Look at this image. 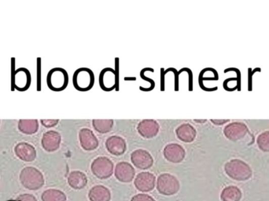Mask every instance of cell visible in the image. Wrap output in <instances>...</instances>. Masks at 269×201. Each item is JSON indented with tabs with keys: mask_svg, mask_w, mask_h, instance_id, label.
<instances>
[{
	"mask_svg": "<svg viewBox=\"0 0 269 201\" xmlns=\"http://www.w3.org/2000/svg\"><path fill=\"white\" fill-rule=\"evenodd\" d=\"M156 178L151 172H141L134 178V186L141 192H150L155 187Z\"/></svg>",
	"mask_w": 269,
	"mask_h": 201,
	"instance_id": "4fadbf2b",
	"label": "cell"
},
{
	"mask_svg": "<svg viewBox=\"0 0 269 201\" xmlns=\"http://www.w3.org/2000/svg\"><path fill=\"white\" fill-rule=\"evenodd\" d=\"M131 201H155V199L149 195L137 194L131 198Z\"/></svg>",
	"mask_w": 269,
	"mask_h": 201,
	"instance_id": "4316f807",
	"label": "cell"
},
{
	"mask_svg": "<svg viewBox=\"0 0 269 201\" xmlns=\"http://www.w3.org/2000/svg\"><path fill=\"white\" fill-rule=\"evenodd\" d=\"M17 201H37V199L33 195L22 194L18 196Z\"/></svg>",
	"mask_w": 269,
	"mask_h": 201,
	"instance_id": "f1b7e54d",
	"label": "cell"
},
{
	"mask_svg": "<svg viewBox=\"0 0 269 201\" xmlns=\"http://www.w3.org/2000/svg\"><path fill=\"white\" fill-rule=\"evenodd\" d=\"M62 141V137L59 132L55 131H47L42 135V148L46 150L47 152H55L59 149Z\"/></svg>",
	"mask_w": 269,
	"mask_h": 201,
	"instance_id": "2e32d148",
	"label": "cell"
},
{
	"mask_svg": "<svg viewBox=\"0 0 269 201\" xmlns=\"http://www.w3.org/2000/svg\"><path fill=\"white\" fill-rule=\"evenodd\" d=\"M73 83L76 90L88 91L95 84V75L88 68H80L73 73Z\"/></svg>",
	"mask_w": 269,
	"mask_h": 201,
	"instance_id": "3957f363",
	"label": "cell"
},
{
	"mask_svg": "<svg viewBox=\"0 0 269 201\" xmlns=\"http://www.w3.org/2000/svg\"><path fill=\"white\" fill-rule=\"evenodd\" d=\"M68 183L74 189H82L87 185V175L80 171H72L68 177Z\"/></svg>",
	"mask_w": 269,
	"mask_h": 201,
	"instance_id": "ffe728a7",
	"label": "cell"
},
{
	"mask_svg": "<svg viewBox=\"0 0 269 201\" xmlns=\"http://www.w3.org/2000/svg\"><path fill=\"white\" fill-rule=\"evenodd\" d=\"M18 129L25 134H33L37 132L39 123L37 120H20Z\"/></svg>",
	"mask_w": 269,
	"mask_h": 201,
	"instance_id": "7402d4cb",
	"label": "cell"
},
{
	"mask_svg": "<svg viewBox=\"0 0 269 201\" xmlns=\"http://www.w3.org/2000/svg\"><path fill=\"white\" fill-rule=\"evenodd\" d=\"M114 121L113 120H93L92 126L99 134H107L112 131Z\"/></svg>",
	"mask_w": 269,
	"mask_h": 201,
	"instance_id": "cb8c5ba5",
	"label": "cell"
},
{
	"mask_svg": "<svg viewBox=\"0 0 269 201\" xmlns=\"http://www.w3.org/2000/svg\"><path fill=\"white\" fill-rule=\"evenodd\" d=\"M14 152L17 157L25 162H32L36 157L35 148L27 142H20L15 146Z\"/></svg>",
	"mask_w": 269,
	"mask_h": 201,
	"instance_id": "e0dca14e",
	"label": "cell"
},
{
	"mask_svg": "<svg viewBox=\"0 0 269 201\" xmlns=\"http://www.w3.org/2000/svg\"><path fill=\"white\" fill-rule=\"evenodd\" d=\"M222 201H239L242 198V192L236 186H228L223 189L220 196Z\"/></svg>",
	"mask_w": 269,
	"mask_h": 201,
	"instance_id": "603a6c76",
	"label": "cell"
},
{
	"mask_svg": "<svg viewBox=\"0 0 269 201\" xmlns=\"http://www.w3.org/2000/svg\"><path fill=\"white\" fill-rule=\"evenodd\" d=\"M8 201H17V200H8Z\"/></svg>",
	"mask_w": 269,
	"mask_h": 201,
	"instance_id": "1f68e13d",
	"label": "cell"
},
{
	"mask_svg": "<svg viewBox=\"0 0 269 201\" xmlns=\"http://www.w3.org/2000/svg\"><path fill=\"white\" fill-rule=\"evenodd\" d=\"M175 134H176L177 138L183 142L191 143L195 141L196 138L197 131L196 129L193 126L186 123L177 127Z\"/></svg>",
	"mask_w": 269,
	"mask_h": 201,
	"instance_id": "ac0fdd59",
	"label": "cell"
},
{
	"mask_svg": "<svg viewBox=\"0 0 269 201\" xmlns=\"http://www.w3.org/2000/svg\"><path fill=\"white\" fill-rule=\"evenodd\" d=\"M79 140L85 151H93L99 147V140L91 129L82 128L79 131Z\"/></svg>",
	"mask_w": 269,
	"mask_h": 201,
	"instance_id": "7c38bea8",
	"label": "cell"
},
{
	"mask_svg": "<svg viewBox=\"0 0 269 201\" xmlns=\"http://www.w3.org/2000/svg\"><path fill=\"white\" fill-rule=\"evenodd\" d=\"M47 81L51 90L54 91H62L67 87L69 76L65 69L55 68L48 73Z\"/></svg>",
	"mask_w": 269,
	"mask_h": 201,
	"instance_id": "277c9868",
	"label": "cell"
},
{
	"mask_svg": "<svg viewBox=\"0 0 269 201\" xmlns=\"http://www.w3.org/2000/svg\"><path fill=\"white\" fill-rule=\"evenodd\" d=\"M195 122H197V123H205V121H206V120H195Z\"/></svg>",
	"mask_w": 269,
	"mask_h": 201,
	"instance_id": "4dcf8cb0",
	"label": "cell"
},
{
	"mask_svg": "<svg viewBox=\"0 0 269 201\" xmlns=\"http://www.w3.org/2000/svg\"><path fill=\"white\" fill-rule=\"evenodd\" d=\"M247 127L246 124L239 122H235L232 124L227 125L223 129V134L227 138H229L231 141H239L243 139L248 134Z\"/></svg>",
	"mask_w": 269,
	"mask_h": 201,
	"instance_id": "9c48e42d",
	"label": "cell"
},
{
	"mask_svg": "<svg viewBox=\"0 0 269 201\" xmlns=\"http://www.w3.org/2000/svg\"><path fill=\"white\" fill-rule=\"evenodd\" d=\"M92 173L99 179H106L113 175L114 165L111 160L106 157H99L91 166Z\"/></svg>",
	"mask_w": 269,
	"mask_h": 201,
	"instance_id": "8992f818",
	"label": "cell"
},
{
	"mask_svg": "<svg viewBox=\"0 0 269 201\" xmlns=\"http://www.w3.org/2000/svg\"><path fill=\"white\" fill-rule=\"evenodd\" d=\"M137 131L143 138L151 139L158 135L160 125L156 120H144L139 123Z\"/></svg>",
	"mask_w": 269,
	"mask_h": 201,
	"instance_id": "8fae6325",
	"label": "cell"
},
{
	"mask_svg": "<svg viewBox=\"0 0 269 201\" xmlns=\"http://www.w3.org/2000/svg\"><path fill=\"white\" fill-rule=\"evenodd\" d=\"M20 181L24 187L29 190H37L44 185L43 175L33 167H26L21 171Z\"/></svg>",
	"mask_w": 269,
	"mask_h": 201,
	"instance_id": "6da1fadb",
	"label": "cell"
},
{
	"mask_svg": "<svg viewBox=\"0 0 269 201\" xmlns=\"http://www.w3.org/2000/svg\"><path fill=\"white\" fill-rule=\"evenodd\" d=\"M180 182L174 175L171 174H161L157 181V189L161 194L165 196H172L179 192Z\"/></svg>",
	"mask_w": 269,
	"mask_h": 201,
	"instance_id": "5b68a950",
	"label": "cell"
},
{
	"mask_svg": "<svg viewBox=\"0 0 269 201\" xmlns=\"http://www.w3.org/2000/svg\"><path fill=\"white\" fill-rule=\"evenodd\" d=\"M131 161L136 168L140 170L150 169L154 164V159L147 150L137 149L131 154Z\"/></svg>",
	"mask_w": 269,
	"mask_h": 201,
	"instance_id": "52a82bcc",
	"label": "cell"
},
{
	"mask_svg": "<svg viewBox=\"0 0 269 201\" xmlns=\"http://www.w3.org/2000/svg\"><path fill=\"white\" fill-rule=\"evenodd\" d=\"M257 142L260 150L264 152H269V131L260 134L257 138Z\"/></svg>",
	"mask_w": 269,
	"mask_h": 201,
	"instance_id": "484cf974",
	"label": "cell"
},
{
	"mask_svg": "<svg viewBox=\"0 0 269 201\" xmlns=\"http://www.w3.org/2000/svg\"><path fill=\"white\" fill-rule=\"evenodd\" d=\"M31 83L30 73L26 69H18L14 74V86L19 90H25Z\"/></svg>",
	"mask_w": 269,
	"mask_h": 201,
	"instance_id": "d6986e66",
	"label": "cell"
},
{
	"mask_svg": "<svg viewBox=\"0 0 269 201\" xmlns=\"http://www.w3.org/2000/svg\"><path fill=\"white\" fill-rule=\"evenodd\" d=\"M114 175L120 182L128 183L134 179L136 171L129 163L120 162L116 165Z\"/></svg>",
	"mask_w": 269,
	"mask_h": 201,
	"instance_id": "5bb4252c",
	"label": "cell"
},
{
	"mask_svg": "<svg viewBox=\"0 0 269 201\" xmlns=\"http://www.w3.org/2000/svg\"><path fill=\"white\" fill-rule=\"evenodd\" d=\"M229 121V120H211L212 124H216V125H222V124H225V123Z\"/></svg>",
	"mask_w": 269,
	"mask_h": 201,
	"instance_id": "f546056e",
	"label": "cell"
},
{
	"mask_svg": "<svg viewBox=\"0 0 269 201\" xmlns=\"http://www.w3.org/2000/svg\"><path fill=\"white\" fill-rule=\"evenodd\" d=\"M225 172L236 181H246L252 177V170L246 163L240 160H232L225 166Z\"/></svg>",
	"mask_w": 269,
	"mask_h": 201,
	"instance_id": "7a4b0ae2",
	"label": "cell"
},
{
	"mask_svg": "<svg viewBox=\"0 0 269 201\" xmlns=\"http://www.w3.org/2000/svg\"><path fill=\"white\" fill-rule=\"evenodd\" d=\"M88 197L90 201H110L111 193L107 188L102 185H98L90 189Z\"/></svg>",
	"mask_w": 269,
	"mask_h": 201,
	"instance_id": "44dd1931",
	"label": "cell"
},
{
	"mask_svg": "<svg viewBox=\"0 0 269 201\" xmlns=\"http://www.w3.org/2000/svg\"><path fill=\"white\" fill-rule=\"evenodd\" d=\"M106 148L112 155L119 157L126 152L127 144L125 140L120 136L113 135L106 139Z\"/></svg>",
	"mask_w": 269,
	"mask_h": 201,
	"instance_id": "9a60e30c",
	"label": "cell"
},
{
	"mask_svg": "<svg viewBox=\"0 0 269 201\" xmlns=\"http://www.w3.org/2000/svg\"><path fill=\"white\" fill-rule=\"evenodd\" d=\"M164 157L167 161L173 164H179L182 162L186 156V151L184 147L176 143L168 144L164 148Z\"/></svg>",
	"mask_w": 269,
	"mask_h": 201,
	"instance_id": "30bf717a",
	"label": "cell"
},
{
	"mask_svg": "<svg viewBox=\"0 0 269 201\" xmlns=\"http://www.w3.org/2000/svg\"><path fill=\"white\" fill-rule=\"evenodd\" d=\"M42 201H66V194L59 189H50L42 192Z\"/></svg>",
	"mask_w": 269,
	"mask_h": 201,
	"instance_id": "d4e9b609",
	"label": "cell"
},
{
	"mask_svg": "<svg viewBox=\"0 0 269 201\" xmlns=\"http://www.w3.org/2000/svg\"><path fill=\"white\" fill-rule=\"evenodd\" d=\"M59 120H41V124L45 127H53L59 124Z\"/></svg>",
	"mask_w": 269,
	"mask_h": 201,
	"instance_id": "83f0119b",
	"label": "cell"
},
{
	"mask_svg": "<svg viewBox=\"0 0 269 201\" xmlns=\"http://www.w3.org/2000/svg\"><path fill=\"white\" fill-rule=\"evenodd\" d=\"M99 86L104 91H111L117 87V73L111 68H105L99 74Z\"/></svg>",
	"mask_w": 269,
	"mask_h": 201,
	"instance_id": "ba28073f",
	"label": "cell"
}]
</instances>
